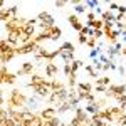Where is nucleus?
<instances>
[{
    "instance_id": "9b49d317",
    "label": "nucleus",
    "mask_w": 126,
    "mask_h": 126,
    "mask_svg": "<svg viewBox=\"0 0 126 126\" xmlns=\"http://www.w3.org/2000/svg\"><path fill=\"white\" fill-rule=\"evenodd\" d=\"M87 12H89V10H87L84 2H79V3L74 5V14H76V15H79V14H87Z\"/></svg>"
},
{
    "instance_id": "dca6fc26",
    "label": "nucleus",
    "mask_w": 126,
    "mask_h": 126,
    "mask_svg": "<svg viewBox=\"0 0 126 126\" xmlns=\"http://www.w3.org/2000/svg\"><path fill=\"white\" fill-rule=\"evenodd\" d=\"M56 111H57V114L61 116V114H66V113H69V111H71V106H69V103H62L59 108H56Z\"/></svg>"
},
{
    "instance_id": "bb28decb",
    "label": "nucleus",
    "mask_w": 126,
    "mask_h": 126,
    "mask_svg": "<svg viewBox=\"0 0 126 126\" xmlns=\"http://www.w3.org/2000/svg\"><path fill=\"white\" fill-rule=\"evenodd\" d=\"M87 35H84V34H78V42L81 44V46H86V42H87Z\"/></svg>"
},
{
    "instance_id": "412c9836",
    "label": "nucleus",
    "mask_w": 126,
    "mask_h": 126,
    "mask_svg": "<svg viewBox=\"0 0 126 126\" xmlns=\"http://www.w3.org/2000/svg\"><path fill=\"white\" fill-rule=\"evenodd\" d=\"M9 72V67L7 66H0V86L3 84V81H5V74Z\"/></svg>"
},
{
    "instance_id": "b1692460",
    "label": "nucleus",
    "mask_w": 126,
    "mask_h": 126,
    "mask_svg": "<svg viewBox=\"0 0 126 126\" xmlns=\"http://www.w3.org/2000/svg\"><path fill=\"white\" fill-rule=\"evenodd\" d=\"M69 126H81L82 125V121L79 119V118H76V116H72L71 119H69V123H67Z\"/></svg>"
},
{
    "instance_id": "a878e982",
    "label": "nucleus",
    "mask_w": 126,
    "mask_h": 126,
    "mask_svg": "<svg viewBox=\"0 0 126 126\" xmlns=\"http://www.w3.org/2000/svg\"><path fill=\"white\" fill-rule=\"evenodd\" d=\"M84 3H86V7H87V10L89 9H96L97 5H99V2H96V0H87V2H84Z\"/></svg>"
},
{
    "instance_id": "f8f14e48",
    "label": "nucleus",
    "mask_w": 126,
    "mask_h": 126,
    "mask_svg": "<svg viewBox=\"0 0 126 126\" xmlns=\"http://www.w3.org/2000/svg\"><path fill=\"white\" fill-rule=\"evenodd\" d=\"M15 82H17V74H15V72H7L3 84H10V86H12V84H15Z\"/></svg>"
},
{
    "instance_id": "a211bd4d",
    "label": "nucleus",
    "mask_w": 126,
    "mask_h": 126,
    "mask_svg": "<svg viewBox=\"0 0 126 126\" xmlns=\"http://www.w3.org/2000/svg\"><path fill=\"white\" fill-rule=\"evenodd\" d=\"M7 10H9V14L12 15V19H14V17H19V5H17V3H14V5L9 7Z\"/></svg>"
},
{
    "instance_id": "c85d7f7f",
    "label": "nucleus",
    "mask_w": 126,
    "mask_h": 126,
    "mask_svg": "<svg viewBox=\"0 0 126 126\" xmlns=\"http://www.w3.org/2000/svg\"><path fill=\"white\" fill-rule=\"evenodd\" d=\"M54 5H56L57 9H64L66 5H69V2H62V0H61V2H54Z\"/></svg>"
},
{
    "instance_id": "c756f323",
    "label": "nucleus",
    "mask_w": 126,
    "mask_h": 126,
    "mask_svg": "<svg viewBox=\"0 0 126 126\" xmlns=\"http://www.w3.org/2000/svg\"><path fill=\"white\" fill-rule=\"evenodd\" d=\"M118 72H119V76H121V78H125V74H126V67L123 66V64H121V66L118 67Z\"/></svg>"
},
{
    "instance_id": "1a4fd4ad",
    "label": "nucleus",
    "mask_w": 126,
    "mask_h": 126,
    "mask_svg": "<svg viewBox=\"0 0 126 126\" xmlns=\"http://www.w3.org/2000/svg\"><path fill=\"white\" fill-rule=\"evenodd\" d=\"M62 35V30L59 25H54V27H50V35H49V40H52V42H56L59 40V37Z\"/></svg>"
},
{
    "instance_id": "f03ea898",
    "label": "nucleus",
    "mask_w": 126,
    "mask_h": 126,
    "mask_svg": "<svg viewBox=\"0 0 126 126\" xmlns=\"http://www.w3.org/2000/svg\"><path fill=\"white\" fill-rule=\"evenodd\" d=\"M32 93L34 94H37L39 97H42V99H46L47 101V97L52 94V86H50V81H46L44 84H40V86H37V87H32Z\"/></svg>"
},
{
    "instance_id": "423d86ee",
    "label": "nucleus",
    "mask_w": 126,
    "mask_h": 126,
    "mask_svg": "<svg viewBox=\"0 0 126 126\" xmlns=\"http://www.w3.org/2000/svg\"><path fill=\"white\" fill-rule=\"evenodd\" d=\"M76 89H78V93H84V94H87V93H93V91H94V86L86 81V82H78Z\"/></svg>"
},
{
    "instance_id": "cd10ccee",
    "label": "nucleus",
    "mask_w": 126,
    "mask_h": 126,
    "mask_svg": "<svg viewBox=\"0 0 126 126\" xmlns=\"http://www.w3.org/2000/svg\"><path fill=\"white\" fill-rule=\"evenodd\" d=\"M108 5H109V12H113V14H114V10L119 9V3L118 2H109Z\"/></svg>"
},
{
    "instance_id": "2f4dec72",
    "label": "nucleus",
    "mask_w": 126,
    "mask_h": 126,
    "mask_svg": "<svg viewBox=\"0 0 126 126\" xmlns=\"http://www.w3.org/2000/svg\"><path fill=\"white\" fill-rule=\"evenodd\" d=\"M125 84H126V82H125Z\"/></svg>"
},
{
    "instance_id": "f3484780",
    "label": "nucleus",
    "mask_w": 126,
    "mask_h": 126,
    "mask_svg": "<svg viewBox=\"0 0 126 126\" xmlns=\"http://www.w3.org/2000/svg\"><path fill=\"white\" fill-rule=\"evenodd\" d=\"M84 109H86L87 114H91V116H94V114H97V113H99V109L94 106V103H89V104H86V108H84Z\"/></svg>"
},
{
    "instance_id": "2eb2a0df",
    "label": "nucleus",
    "mask_w": 126,
    "mask_h": 126,
    "mask_svg": "<svg viewBox=\"0 0 126 126\" xmlns=\"http://www.w3.org/2000/svg\"><path fill=\"white\" fill-rule=\"evenodd\" d=\"M81 67H84V62H82L81 59H76V61H72V62H71V69H72V72H76V74H78V71Z\"/></svg>"
},
{
    "instance_id": "9d476101",
    "label": "nucleus",
    "mask_w": 126,
    "mask_h": 126,
    "mask_svg": "<svg viewBox=\"0 0 126 126\" xmlns=\"http://www.w3.org/2000/svg\"><path fill=\"white\" fill-rule=\"evenodd\" d=\"M108 101H109V99H108L106 96H97V97H96V101H94V106H96L97 109L101 111V109L108 108V106H106V104H108Z\"/></svg>"
},
{
    "instance_id": "7ed1b4c3",
    "label": "nucleus",
    "mask_w": 126,
    "mask_h": 126,
    "mask_svg": "<svg viewBox=\"0 0 126 126\" xmlns=\"http://www.w3.org/2000/svg\"><path fill=\"white\" fill-rule=\"evenodd\" d=\"M44 72H46V78H47L49 81H52V79L57 78V74H59V66L56 64V62H47V64L44 66Z\"/></svg>"
},
{
    "instance_id": "f257e3e1",
    "label": "nucleus",
    "mask_w": 126,
    "mask_h": 126,
    "mask_svg": "<svg viewBox=\"0 0 126 126\" xmlns=\"http://www.w3.org/2000/svg\"><path fill=\"white\" fill-rule=\"evenodd\" d=\"M27 101H29V96L24 91L14 87L9 93V96H7V106L15 108V109H24V108L27 106Z\"/></svg>"
},
{
    "instance_id": "20e7f679",
    "label": "nucleus",
    "mask_w": 126,
    "mask_h": 126,
    "mask_svg": "<svg viewBox=\"0 0 126 126\" xmlns=\"http://www.w3.org/2000/svg\"><path fill=\"white\" fill-rule=\"evenodd\" d=\"M39 114H40V118H42L44 121H50L52 118L57 116V111H56V108H52V106H46L44 109L39 111Z\"/></svg>"
},
{
    "instance_id": "4468645a",
    "label": "nucleus",
    "mask_w": 126,
    "mask_h": 126,
    "mask_svg": "<svg viewBox=\"0 0 126 126\" xmlns=\"http://www.w3.org/2000/svg\"><path fill=\"white\" fill-rule=\"evenodd\" d=\"M67 22L71 24V27H74V25L81 24V19H79V15H76V14L72 12V14H69V15H67Z\"/></svg>"
},
{
    "instance_id": "6e6552de",
    "label": "nucleus",
    "mask_w": 126,
    "mask_h": 126,
    "mask_svg": "<svg viewBox=\"0 0 126 126\" xmlns=\"http://www.w3.org/2000/svg\"><path fill=\"white\" fill-rule=\"evenodd\" d=\"M35 118V113H32V111H29L27 108H24L22 109V121H24V125L29 126V123Z\"/></svg>"
},
{
    "instance_id": "7c9ffc66",
    "label": "nucleus",
    "mask_w": 126,
    "mask_h": 126,
    "mask_svg": "<svg viewBox=\"0 0 126 126\" xmlns=\"http://www.w3.org/2000/svg\"><path fill=\"white\" fill-rule=\"evenodd\" d=\"M5 99H7V97H5V93L0 89V108H2V104H5Z\"/></svg>"
},
{
    "instance_id": "0eeeda50",
    "label": "nucleus",
    "mask_w": 126,
    "mask_h": 126,
    "mask_svg": "<svg viewBox=\"0 0 126 126\" xmlns=\"http://www.w3.org/2000/svg\"><path fill=\"white\" fill-rule=\"evenodd\" d=\"M59 57L64 61V64H71L72 61H76L74 59V52H67V50H61L59 49Z\"/></svg>"
},
{
    "instance_id": "6ab92c4d",
    "label": "nucleus",
    "mask_w": 126,
    "mask_h": 126,
    "mask_svg": "<svg viewBox=\"0 0 126 126\" xmlns=\"http://www.w3.org/2000/svg\"><path fill=\"white\" fill-rule=\"evenodd\" d=\"M91 66H93V69H94L96 72H101V71H103V64L99 62V59H93Z\"/></svg>"
},
{
    "instance_id": "aec40b11",
    "label": "nucleus",
    "mask_w": 126,
    "mask_h": 126,
    "mask_svg": "<svg viewBox=\"0 0 126 126\" xmlns=\"http://www.w3.org/2000/svg\"><path fill=\"white\" fill-rule=\"evenodd\" d=\"M9 111H7V108H0V123H3V121H5V119H9Z\"/></svg>"
},
{
    "instance_id": "5701e85b",
    "label": "nucleus",
    "mask_w": 126,
    "mask_h": 126,
    "mask_svg": "<svg viewBox=\"0 0 126 126\" xmlns=\"http://www.w3.org/2000/svg\"><path fill=\"white\" fill-rule=\"evenodd\" d=\"M62 74H64L66 78H69V76L72 74V69H71V64H64V66H62Z\"/></svg>"
},
{
    "instance_id": "ddd939ff",
    "label": "nucleus",
    "mask_w": 126,
    "mask_h": 126,
    "mask_svg": "<svg viewBox=\"0 0 126 126\" xmlns=\"http://www.w3.org/2000/svg\"><path fill=\"white\" fill-rule=\"evenodd\" d=\"M59 49H61V50H67V52H76L74 44H72V42H67V40H66V42H62V44L59 46Z\"/></svg>"
},
{
    "instance_id": "4be33fe9",
    "label": "nucleus",
    "mask_w": 126,
    "mask_h": 126,
    "mask_svg": "<svg viewBox=\"0 0 126 126\" xmlns=\"http://www.w3.org/2000/svg\"><path fill=\"white\" fill-rule=\"evenodd\" d=\"M96 19H99V17H97V15L94 14V12H93V10H89V12L86 14V22H89V24H91V22H94Z\"/></svg>"
},
{
    "instance_id": "39448f33",
    "label": "nucleus",
    "mask_w": 126,
    "mask_h": 126,
    "mask_svg": "<svg viewBox=\"0 0 126 126\" xmlns=\"http://www.w3.org/2000/svg\"><path fill=\"white\" fill-rule=\"evenodd\" d=\"M15 56H17V54H15V49H12V50H5V52H0V64H2V66H7Z\"/></svg>"
},
{
    "instance_id": "393cba45",
    "label": "nucleus",
    "mask_w": 126,
    "mask_h": 126,
    "mask_svg": "<svg viewBox=\"0 0 126 126\" xmlns=\"http://www.w3.org/2000/svg\"><path fill=\"white\" fill-rule=\"evenodd\" d=\"M91 37L96 39V40H101L104 37V32H103V30H93V35H91Z\"/></svg>"
}]
</instances>
